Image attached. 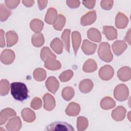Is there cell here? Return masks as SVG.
<instances>
[{
	"label": "cell",
	"mask_w": 131,
	"mask_h": 131,
	"mask_svg": "<svg viewBox=\"0 0 131 131\" xmlns=\"http://www.w3.org/2000/svg\"><path fill=\"white\" fill-rule=\"evenodd\" d=\"M37 2L39 10H42L46 7L48 3V1H38Z\"/></svg>",
	"instance_id": "bcb514c9"
},
{
	"label": "cell",
	"mask_w": 131,
	"mask_h": 131,
	"mask_svg": "<svg viewBox=\"0 0 131 131\" xmlns=\"http://www.w3.org/2000/svg\"><path fill=\"white\" fill-rule=\"evenodd\" d=\"M31 41L34 47H40L42 46L45 42V38L43 34L40 33L34 34L32 36Z\"/></svg>",
	"instance_id": "4dcf8cb0"
},
{
	"label": "cell",
	"mask_w": 131,
	"mask_h": 131,
	"mask_svg": "<svg viewBox=\"0 0 131 131\" xmlns=\"http://www.w3.org/2000/svg\"><path fill=\"white\" fill-rule=\"evenodd\" d=\"M95 3H96V1L95 0L94 1H85L82 2L83 5L89 9H93L94 7Z\"/></svg>",
	"instance_id": "ee69618b"
},
{
	"label": "cell",
	"mask_w": 131,
	"mask_h": 131,
	"mask_svg": "<svg viewBox=\"0 0 131 131\" xmlns=\"http://www.w3.org/2000/svg\"><path fill=\"white\" fill-rule=\"evenodd\" d=\"M128 23V19L127 16L122 13L119 12L116 16L115 19V25L118 29H124L126 27Z\"/></svg>",
	"instance_id": "9a60e30c"
},
{
	"label": "cell",
	"mask_w": 131,
	"mask_h": 131,
	"mask_svg": "<svg viewBox=\"0 0 131 131\" xmlns=\"http://www.w3.org/2000/svg\"><path fill=\"white\" fill-rule=\"evenodd\" d=\"M128 119L130 120V118L129 117V115H130V112H129V113H128Z\"/></svg>",
	"instance_id": "681fc988"
},
{
	"label": "cell",
	"mask_w": 131,
	"mask_h": 131,
	"mask_svg": "<svg viewBox=\"0 0 131 131\" xmlns=\"http://www.w3.org/2000/svg\"><path fill=\"white\" fill-rule=\"evenodd\" d=\"M43 107L48 111L53 110L56 105L55 100L54 97L49 93H46L43 96Z\"/></svg>",
	"instance_id": "9c48e42d"
},
{
	"label": "cell",
	"mask_w": 131,
	"mask_h": 131,
	"mask_svg": "<svg viewBox=\"0 0 131 131\" xmlns=\"http://www.w3.org/2000/svg\"><path fill=\"white\" fill-rule=\"evenodd\" d=\"M127 44L123 40H117L112 45V49L115 55H121L127 49Z\"/></svg>",
	"instance_id": "7c38bea8"
},
{
	"label": "cell",
	"mask_w": 131,
	"mask_h": 131,
	"mask_svg": "<svg viewBox=\"0 0 131 131\" xmlns=\"http://www.w3.org/2000/svg\"><path fill=\"white\" fill-rule=\"evenodd\" d=\"M103 33L108 40H114L117 38V30L113 26H105L103 28Z\"/></svg>",
	"instance_id": "d6986e66"
},
{
	"label": "cell",
	"mask_w": 131,
	"mask_h": 131,
	"mask_svg": "<svg viewBox=\"0 0 131 131\" xmlns=\"http://www.w3.org/2000/svg\"><path fill=\"white\" fill-rule=\"evenodd\" d=\"M129 95L128 88L124 84H118L114 89V96L115 98L119 101L126 100Z\"/></svg>",
	"instance_id": "3957f363"
},
{
	"label": "cell",
	"mask_w": 131,
	"mask_h": 131,
	"mask_svg": "<svg viewBox=\"0 0 131 131\" xmlns=\"http://www.w3.org/2000/svg\"><path fill=\"white\" fill-rule=\"evenodd\" d=\"M50 46L52 49L57 54H60L63 51V43L58 38H54L51 42Z\"/></svg>",
	"instance_id": "f1b7e54d"
},
{
	"label": "cell",
	"mask_w": 131,
	"mask_h": 131,
	"mask_svg": "<svg viewBox=\"0 0 131 131\" xmlns=\"http://www.w3.org/2000/svg\"><path fill=\"white\" fill-rule=\"evenodd\" d=\"M11 14V10L7 8L4 4L0 5V20L1 21H6Z\"/></svg>",
	"instance_id": "e575fe53"
},
{
	"label": "cell",
	"mask_w": 131,
	"mask_h": 131,
	"mask_svg": "<svg viewBox=\"0 0 131 131\" xmlns=\"http://www.w3.org/2000/svg\"><path fill=\"white\" fill-rule=\"evenodd\" d=\"M10 89L9 82L6 79H2L0 82V94L5 96L9 93Z\"/></svg>",
	"instance_id": "74e56055"
},
{
	"label": "cell",
	"mask_w": 131,
	"mask_h": 131,
	"mask_svg": "<svg viewBox=\"0 0 131 131\" xmlns=\"http://www.w3.org/2000/svg\"><path fill=\"white\" fill-rule=\"evenodd\" d=\"M97 53L99 58L104 62H109L113 60V55L111 51L110 45L107 42L101 43Z\"/></svg>",
	"instance_id": "7a4b0ae2"
},
{
	"label": "cell",
	"mask_w": 131,
	"mask_h": 131,
	"mask_svg": "<svg viewBox=\"0 0 131 131\" xmlns=\"http://www.w3.org/2000/svg\"><path fill=\"white\" fill-rule=\"evenodd\" d=\"M73 76V72L70 70L63 72L59 76V79L61 82H67L70 80Z\"/></svg>",
	"instance_id": "f35d334b"
},
{
	"label": "cell",
	"mask_w": 131,
	"mask_h": 131,
	"mask_svg": "<svg viewBox=\"0 0 131 131\" xmlns=\"http://www.w3.org/2000/svg\"><path fill=\"white\" fill-rule=\"evenodd\" d=\"M114 71L110 65H105L100 68L99 71L100 78L103 80H109L113 76Z\"/></svg>",
	"instance_id": "8992f818"
},
{
	"label": "cell",
	"mask_w": 131,
	"mask_h": 131,
	"mask_svg": "<svg viewBox=\"0 0 131 131\" xmlns=\"http://www.w3.org/2000/svg\"><path fill=\"white\" fill-rule=\"evenodd\" d=\"M46 130H59V131H74V128L72 125L67 122L56 121L52 122L47 126Z\"/></svg>",
	"instance_id": "277c9868"
},
{
	"label": "cell",
	"mask_w": 131,
	"mask_h": 131,
	"mask_svg": "<svg viewBox=\"0 0 131 131\" xmlns=\"http://www.w3.org/2000/svg\"><path fill=\"white\" fill-rule=\"evenodd\" d=\"M23 4L24 6L27 7H30L32 6L34 4V1L33 0H29V1H22Z\"/></svg>",
	"instance_id": "7dc6e473"
},
{
	"label": "cell",
	"mask_w": 131,
	"mask_h": 131,
	"mask_svg": "<svg viewBox=\"0 0 131 131\" xmlns=\"http://www.w3.org/2000/svg\"><path fill=\"white\" fill-rule=\"evenodd\" d=\"M33 77L37 81H43L47 77L46 71L42 68H37L33 72Z\"/></svg>",
	"instance_id": "836d02e7"
},
{
	"label": "cell",
	"mask_w": 131,
	"mask_h": 131,
	"mask_svg": "<svg viewBox=\"0 0 131 131\" xmlns=\"http://www.w3.org/2000/svg\"><path fill=\"white\" fill-rule=\"evenodd\" d=\"M57 16L56 10L54 8H50L47 10L45 17V20L48 24H53Z\"/></svg>",
	"instance_id": "4316f807"
},
{
	"label": "cell",
	"mask_w": 131,
	"mask_h": 131,
	"mask_svg": "<svg viewBox=\"0 0 131 131\" xmlns=\"http://www.w3.org/2000/svg\"><path fill=\"white\" fill-rule=\"evenodd\" d=\"M43 25L44 24L43 21L37 18L32 19L30 24V28L36 33H39L42 31L43 28Z\"/></svg>",
	"instance_id": "83f0119b"
},
{
	"label": "cell",
	"mask_w": 131,
	"mask_h": 131,
	"mask_svg": "<svg viewBox=\"0 0 131 131\" xmlns=\"http://www.w3.org/2000/svg\"><path fill=\"white\" fill-rule=\"evenodd\" d=\"M5 2L9 8L14 9L18 5L20 1L18 0H6Z\"/></svg>",
	"instance_id": "b9f144b4"
},
{
	"label": "cell",
	"mask_w": 131,
	"mask_h": 131,
	"mask_svg": "<svg viewBox=\"0 0 131 131\" xmlns=\"http://www.w3.org/2000/svg\"><path fill=\"white\" fill-rule=\"evenodd\" d=\"M31 107L34 110H38L42 105L41 100L39 97H35L31 102Z\"/></svg>",
	"instance_id": "ab89813d"
},
{
	"label": "cell",
	"mask_w": 131,
	"mask_h": 131,
	"mask_svg": "<svg viewBox=\"0 0 131 131\" xmlns=\"http://www.w3.org/2000/svg\"><path fill=\"white\" fill-rule=\"evenodd\" d=\"M114 1L112 0H103L100 3L101 7L102 9L106 10H110L113 7Z\"/></svg>",
	"instance_id": "60d3db41"
},
{
	"label": "cell",
	"mask_w": 131,
	"mask_h": 131,
	"mask_svg": "<svg viewBox=\"0 0 131 131\" xmlns=\"http://www.w3.org/2000/svg\"><path fill=\"white\" fill-rule=\"evenodd\" d=\"M80 111V106L79 104L74 102H71L66 109V113L70 116H76Z\"/></svg>",
	"instance_id": "ac0fdd59"
},
{
	"label": "cell",
	"mask_w": 131,
	"mask_h": 131,
	"mask_svg": "<svg viewBox=\"0 0 131 131\" xmlns=\"http://www.w3.org/2000/svg\"><path fill=\"white\" fill-rule=\"evenodd\" d=\"M93 85V82L91 80L85 79L80 82L79 89L81 92L83 93H88L92 90Z\"/></svg>",
	"instance_id": "ffe728a7"
},
{
	"label": "cell",
	"mask_w": 131,
	"mask_h": 131,
	"mask_svg": "<svg viewBox=\"0 0 131 131\" xmlns=\"http://www.w3.org/2000/svg\"><path fill=\"white\" fill-rule=\"evenodd\" d=\"M21 117L23 120L27 122H32L35 120V113L29 108H25L21 111Z\"/></svg>",
	"instance_id": "7402d4cb"
},
{
	"label": "cell",
	"mask_w": 131,
	"mask_h": 131,
	"mask_svg": "<svg viewBox=\"0 0 131 131\" xmlns=\"http://www.w3.org/2000/svg\"><path fill=\"white\" fill-rule=\"evenodd\" d=\"M71 30L70 29H65L61 35V39L63 41L64 45V48L66 51L70 53V35Z\"/></svg>",
	"instance_id": "1f68e13d"
},
{
	"label": "cell",
	"mask_w": 131,
	"mask_h": 131,
	"mask_svg": "<svg viewBox=\"0 0 131 131\" xmlns=\"http://www.w3.org/2000/svg\"><path fill=\"white\" fill-rule=\"evenodd\" d=\"M97 65L96 61L92 59H89L87 60L83 66V71L86 73H91L97 70Z\"/></svg>",
	"instance_id": "484cf974"
},
{
	"label": "cell",
	"mask_w": 131,
	"mask_h": 131,
	"mask_svg": "<svg viewBox=\"0 0 131 131\" xmlns=\"http://www.w3.org/2000/svg\"><path fill=\"white\" fill-rule=\"evenodd\" d=\"M75 91L73 88L67 86L64 88L61 93L62 98L66 101H70L74 97Z\"/></svg>",
	"instance_id": "d6a6232c"
},
{
	"label": "cell",
	"mask_w": 131,
	"mask_h": 131,
	"mask_svg": "<svg viewBox=\"0 0 131 131\" xmlns=\"http://www.w3.org/2000/svg\"><path fill=\"white\" fill-rule=\"evenodd\" d=\"M97 45L92 43L87 39H84L81 46V49L83 53L86 55L93 54L96 50Z\"/></svg>",
	"instance_id": "4fadbf2b"
},
{
	"label": "cell",
	"mask_w": 131,
	"mask_h": 131,
	"mask_svg": "<svg viewBox=\"0 0 131 131\" xmlns=\"http://www.w3.org/2000/svg\"><path fill=\"white\" fill-rule=\"evenodd\" d=\"M117 76L119 79L122 81H127L131 78V71L128 67H123L120 68L117 72Z\"/></svg>",
	"instance_id": "e0dca14e"
},
{
	"label": "cell",
	"mask_w": 131,
	"mask_h": 131,
	"mask_svg": "<svg viewBox=\"0 0 131 131\" xmlns=\"http://www.w3.org/2000/svg\"><path fill=\"white\" fill-rule=\"evenodd\" d=\"M66 19L64 15L62 14H59L55 19L53 23L54 28L58 31H60L62 29L66 24Z\"/></svg>",
	"instance_id": "f546056e"
},
{
	"label": "cell",
	"mask_w": 131,
	"mask_h": 131,
	"mask_svg": "<svg viewBox=\"0 0 131 131\" xmlns=\"http://www.w3.org/2000/svg\"><path fill=\"white\" fill-rule=\"evenodd\" d=\"M44 66L46 68L52 71L59 70L61 68L60 62L53 57H50L47 59L45 61Z\"/></svg>",
	"instance_id": "5bb4252c"
},
{
	"label": "cell",
	"mask_w": 131,
	"mask_h": 131,
	"mask_svg": "<svg viewBox=\"0 0 131 131\" xmlns=\"http://www.w3.org/2000/svg\"><path fill=\"white\" fill-rule=\"evenodd\" d=\"M11 94L18 101H23L28 97V90L26 85L21 82H14L10 85Z\"/></svg>",
	"instance_id": "6da1fadb"
},
{
	"label": "cell",
	"mask_w": 131,
	"mask_h": 131,
	"mask_svg": "<svg viewBox=\"0 0 131 131\" xmlns=\"http://www.w3.org/2000/svg\"><path fill=\"white\" fill-rule=\"evenodd\" d=\"M72 40L73 50L76 55L77 52V51L80 45L81 41V37L80 33L77 31H74L72 33Z\"/></svg>",
	"instance_id": "44dd1931"
},
{
	"label": "cell",
	"mask_w": 131,
	"mask_h": 131,
	"mask_svg": "<svg viewBox=\"0 0 131 131\" xmlns=\"http://www.w3.org/2000/svg\"><path fill=\"white\" fill-rule=\"evenodd\" d=\"M14 52L10 49H5L1 53V61L5 64H11L15 59Z\"/></svg>",
	"instance_id": "52a82bcc"
},
{
	"label": "cell",
	"mask_w": 131,
	"mask_h": 131,
	"mask_svg": "<svg viewBox=\"0 0 131 131\" xmlns=\"http://www.w3.org/2000/svg\"><path fill=\"white\" fill-rule=\"evenodd\" d=\"M88 37L92 41L99 42L101 40V35L100 31L96 28H92L87 32Z\"/></svg>",
	"instance_id": "cb8c5ba5"
},
{
	"label": "cell",
	"mask_w": 131,
	"mask_h": 131,
	"mask_svg": "<svg viewBox=\"0 0 131 131\" xmlns=\"http://www.w3.org/2000/svg\"><path fill=\"white\" fill-rule=\"evenodd\" d=\"M89 122L87 118L80 116L77 120V128L78 131H83L86 129Z\"/></svg>",
	"instance_id": "d590c367"
},
{
	"label": "cell",
	"mask_w": 131,
	"mask_h": 131,
	"mask_svg": "<svg viewBox=\"0 0 131 131\" xmlns=\"http://www.w3.org/2000/svg\"><path fill=\"white\" fill-rule=\"evenodd\" d=\"M16 113L11 108H6L1 111L0 113V125L5 124L6 121L12 117L15 116Z\"/></svg>",
	"instance_id": "30bf717a"
},
{
	"label": "cell",
	"mask_w": 131,
	"mask_h": 131,
	"mask_svg": "<svg viewBox=\"0 0 131 131\" xmlns=\"http://www.w3.org/2000/svg\"><path fill=\"white\" fill-rule=\"evenodd\" d=\"M7 46L10 47L16 44L18 41V37L17 33L14 31H9L6 33Z\"/></svg>",
	"instance_id": "603a6c76"
},
{
	"label": "cell",
	"mask_w": 131,
	"mask_h": 131,
	"mask_svg": "<svg viewBox=\"0 0 131 131\" xmlns=\"http://www.w3.org/2000/svg\"><path fill=\"white\" fill-rule=\"evenodd\" d=\"M0 47L3 48L5 46V41L4 38V31L1 29L0 30Z\"/></svg>",
	"instance_id": "f6af8a7d"
},
{
	"label": "cell",
	"mask_w": 131,
	"mask_h": 131,
	"mask_svg": "<svg viewBox=\"0 0 131 131\" xmlns=\"http://www.w3.org/2000/svg\"><path fill=\"white\" fill-rule=\"evenodd\" d=\"M50 57L56 58V56L52 53L48 47H45L42 48L40 52V58L42 60L45 61L47 59Z\"/></svg>",
	"instance_id": "8d00e7d4"
},
{
	"label": "cell",
	"mask_w": 131,
	"mask_h": 131,
	"mask_svg": "<svg viewBox=\"0 0 131 131\" xmlns=\"http://www.w3.org/2000/svg\"><path fill=\"white\" fill-rule=\"evenodd\" d=\"M124 40L127 42L129 45H130V29H129L128 30L124 38Z\"/></svg>",
	"instance_id": "c3c4849f"
},
{
	"label": "cell",
	"mask_w": 131,
	"mask_h": 131,
	"mask_svg": "<svg viewBox=\"0 0 131 131\" xmlns=\"http://www.w3.org/2000/svg\"><path fill=\"white\" fill-rule=\"evenodd\" d=\"M21 125L22 124L20 118L18 116H15L9 119L6 125V128L9 131H18L21 128Z\"/></svg>",
	"instance_id": "5b68a950"
},
{
	"label": "cell",
	"mask_w": 131,
	"mask_h": 131,
	"mask_svg": "<svg viewBox=\"0 0 131 131\" xmlns=\"http://www.w3.org/2000/svg\"><path fill=\"white\" fill-rule=\"evenodd\" d=\"M116 105V102L113 98L110 97H105L100 101L101 107L105 110L114 108Z\"/></svg>",
	"instance_id": "d4e9b609"
},
{
	"label": "cell",
	"mask_w": 131,
	"mask_h": 131,
	"mask_svg": "<svg viewBox=\"0 0 131 131\" xmlns=\"http://www.w3.org/2000/svg\"><path fill=\"white\" fill-rule=\"evenodd\" d=\"M96 17V13L95 10L88 12L81 18V25L83 26L91 25L95 21Z\"/></svg>",
	"instance_id": "ba28073f"
},
{
	"label": "cell",
	"mask_w": 131,
	"mask_h": 131,
	"mask_svg": "<svg viewBox=\"0 0 131 131\" xmlns=\"http://www.w3.org/2000/svg\"><path fill=\"white\" fill-rule=\"evenodd\" d=\"M67 5L71 8H76L80 5L79 1H67Z\"/></svg>",
	"instance_id": "7bdbcfd3"
},
{
	"label": "cell",
	"mask_w": 131,
	"mask_h": 131,
	"mask_svg": "<svg viewBox=\"0 0 131 131\" xmlns=\"http://www.w3.org/2000/svg\"><path fill=\"white\" fill-rule=\"evenodd\" d=\"M126 114V109L122 106H119L113 110L112 117L114 120L117 121L123 120Z\"/></svg>",
	"instance_id": "2e32d148"
},
{
	"label": "cell",
	"mask_w": 131,
	"mask_h": 131,
	"mask_svg": "<svg viewBox=\"0 0 131 131\" xmlns=\"http://www.w3.org/2000/svg\"><path fill=\"white\" fill-rule=\"evenodd\" d=\"M46 86L48 91L55 94L59 88V83L55 77L50 76L46 81Z\"/></svg>",
	"instance_id": "8fae6325"
}]
</instances>
